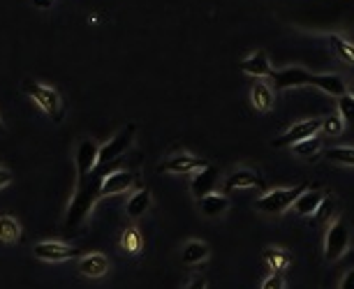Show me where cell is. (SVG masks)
<instances>
[{
  "instance_id": "6da1fadb",
  "label": "cell",
  "mask_w": 354,
  "mask_h": 289,
  "mask_svg": "<svg viewBox=\"0 0 354 289\" xmlns=\"http://www.w3.org/2000/svg\"><path fill=\"white\" fill-rule=\"evenodd\" d=\"M100 183H102L100 174H95V176L90 174L88 178H84V181H77L75 197H72L70 206H67V211H65V220H63L65 229L75 231L79 227L86 225V220L90 218V213H93L95 204L102 199Z\"/></svg>"
},
{
  "instance_id": "7a4b0ae2",
  "label": "cell",
  "mask_w": 354,
  "mask_h": 289,
  "mask_svg": "<svg viewBox=\"0 0 354 289\" xmlns=\"http://www.w3.org/2000/svg\"><path fill=\"white\" fill-rule=\"evenodd\" d=\"M21 90L26 93L30 100H33L38 107L45 112L49 118L60 123L65 116V104H63V97L56 88H51V86H45L40 81H35V79H23L21 81Z\"/></svg>"
},
{
  "instance_id": "3957f363",
  "label": "cell",
  "mask_w": 354,
  "mask_h": 289,
  "mask_svg": "<svg viewBox=\"0 0 354 289\" xmlns=\"http://www.w3.org/2000/svg\"><path fill=\"white\" fill-rule=\"evenodd\" d=\"M308 190L306 183H299L294 188H278V190H268L255 201V208L260 213L266 215H283L288 208L294 206V201Z\"/></svg>"
},
{
  "instance_id": "277c9868",
  "label": "cell",
  "mask_w": 354,
  "mask_h": 289,
  "mask_svg": "<svg viewBox=\"0 0 354 289\" xmlns=\"http://www.w3.org/2000/svg\"><path fill=\"white\" fill-rule=\"evenodd\" d=\"M134 134H137V125H134V123H127V125L121 127V130L116 132L114 137L107 141V144L100 146V155H97V169H95V171H100V176L107 174V164H112L121 155H125V151L130 149L132 141H134Z\"/></svg>"
},
{
  "instance_id": "5b68a950",
  "label": "cell",
  "mask_w": 354,
  "mask_h": 289,
  "mask_svg": "<svg viewBox=\"0 0 354 289\" xmlns=\"http://www.w3.org/2000/svg\"><path fill=\"white\" fill-rule=\"evenodd\" d=\"M347 248H350V225H347L345 218H336L327 227L325 234V262H338L347 252Z\"/></svg>"
},
{
  "instance_id": "8992f818",
  "label": "cell",
  "mask_w": 354,
  "mask_h": 289,
  "mask_svg": "<svg viewBox=\"0 0 354 289\" xmlns=\"http://www.w3.org/2000/svg\"><path fill=\"white\" fill-rule=\"evenodd\" d=\"M33 255H35V260H40V262L58 264V262L81 260L84 252L75 248V245H67L60 241H40V243H35Z\"/></svg>"
},
{
  "instance_id": "52a82bcc",
  "label": "cell",
  "mask_w": 354,
  "mask_h": 289,
  "mask_svg": "<svg viewBox=\"0 0 354 289\" xmlns=\"http://www.w3.org/2000/svg\"><path fill=\"white\" fill-rule=\"evenodd\" d=\"M315 75L303 67H285V70H273L268 77L273 90H288V88H301V86H313Z\"/></svg>"
},
{
  "instance_id": "ba28073f",
  "label": "cell",
  "mask_w": 354,
  "mask_h": 289,
  "mask_svg": "<svg viewBox=\"0 0 354 289\" xmlns=\"http://www.w3.org/2000/svg\"><path fill=\"white\" fill-rule=\"evenodd\" d=\"M97 155H100V146L93 139H81L75 151V164H77V181H84L97 169Z\"/></svg>"
},
{
  "instance_id": "9c48e42d",
  "label": "cell",
  "mask_w": 354,
  "mask_h": 289,
  "mask_svg": "<svg viewBox=\"0 0 354 289\" xmlns=\"http://www.w3.org/2000/svg\"><path fill=\"white\" fill-rule=\"evenodd\" d=\"M322 130V118H310L294 123L288 132H283L278 139H273V149H285V146H294L299 141H306L310 137H315Z\"/></svg>"
},
{
  "instance_id": "30bf717a",
  "label": "cell",
  "mask_w": 354,
  "mask_h": 289,
  "mask_svg": "<svg viewBox=\"0 0 354 289\" xmlns=\"http://www.w3.org/2000/svg\"><path fill=\"white\" fill-rule=\"evenodd\" d=\"M137 178L130 169H114V171H107L102 176V183H100V194L102 197H116V194H125L130 190Z\"/></svg>"
},
{
  "instance_id": "8fae6325",
  "label": "cell",
  "mask_w": 354,
  "mask_h": 289,
  "mask_svg": "<svg viewBox=\"0 0 354 289\" xmlns=\"http://www.w3.org/2000/svg\"><path fill=\"white\" fill-rule=\"evenodd\" d=\"M204 160L190 155V153H176V155L167 158L164 162L160 164V171H167V174H194L204 167Z\"/></svg>"
},
{
  "instance_id": "7c38bea8",
  "label": "cell",
  "mask_w": 354,
  "mask_h": 289,
  "mask_svg": "<svg viewBox=\"0 0 354 289\" xmlns=\"http://www.w3.org/2000/svg\"><path fill=\"white\" fill-rule=\"evenodd\" d=\"M216 183H218V167H216V164L206 162L199 171H194V174H192V178H190V192L197 197V199H201V197H206V194L213 192Z\"/></svg>"
},
{
  "instance_id": "4fadbf2b",
  "label": "cell",
  "mask_w": 354,
  "mask_h": 289,
  "mask_svg": "<svg viewBox=\"0 0 354 289\" xmlns=\"http://www.w3.org/2000/svg\"><path fill=\"white\" fill-rule=\"evenodd\" d=\"M107 271H109V260L102 252H90V255H84L79 260V273L84 278H102V275H107Z\"/></svg>"
},
{
  "instance_id": "5bb4252c",
  "label": "cell",
  "mask_w": 354,
  "mask_h": 289,
  "mask_svg": "<svg viewBox=\"0 0 354 289\" xmlns=\"http://www.w3.org/2000/svg\"><path fill=\"white\" fill-rule=\"evenodd\" d=\"M239 188H264V181L260 178L257 171L236 169L225 178V192H231V190H239Z\"/></svg>"
},
{
  "instance_id": "9a60e30c",
  "label": "cell",
  "mask_w": 354,
  "mask_h": 289,
  "mask_svg": "<svg viewBox=\"0 0 354 289\" xmlns=\"http://www.w3.org/2000/svg\"><path fill=\"white\" fill-rule=\"evenodd\" d=\"M241 70L255 79H268L273 75V67L268 63V56L264 51H255L253 56L241 60Z\"/></svg>"
},
{
  "instance_id": "2e32d148",
  "label": "cell",
  "mask_w": 354,
  "mask_h": 289,
  "mask_svg": "<svg viewBox=\"0 0 354 289\" xmlns=\"http://www.w3.org/2000/svg\"><path fill=\"white\" fill-rule=\"evenodd\" d=\"M197 208L201 211V215H206V218H218V215H223L229 208V199H227V194L211 192V194L197 199Z\"/></svg>"
},
{
  "instance_id": "e0dca14e",
  "label": "cell",
  "mask_w": 354,
  "mask_h": 289,
  "mask_svg": "<svg viewBox=\"0 0 354 289\" xmlns=\"http://www.w3.org/2000/svg\"><path fill=\"white\" fill-rule=\"evenodd\" d=\"M151 201H153V199H151V190L139 188L137 192L127 197V201H125V215L130 220L142 218V215L151 208Z\"/></svg>"
},
{
  "instance_id": "ac0fdd59",
  "label": "cell",
  "mask_w": 354,
  "mask_h": 289,
  "mask_svg": "<svg viewBox=\"0 0 354 289\" xmlns=\"http://www.w3.org/2000/svg\"><path fill=\"white\" fill-rule=\"evenodd\" d=\"M250 102L253 107L262 114H268L273 109V88L266 81H255L253 90H250Z\"/></svg>"
},
{
  "instance_id": "d6986e66",
  "label": "cell",
  "mask_w": 354,
  "mask_h": 289,
  "mask_svg": "<svg viewBox=\"0 0 354 289\" xmlns=\"http://www.w3.org/2000/svg\"><path fill=\"white\" fill-rule=\"evenodd\" d=\"M327 42H329V47H331V51L336 53V58L354 70V45H352V42L347 38H343V35H338V33L329 35Z\"/></svg>"
},
{
  "instance_id": "ffe728a7",
  "label": "cell",
  "mask_w": 354,
  "mask_h": 289,
  "mask_svg": "<svg viewBox=\"0 0 354 289\" xmlns=\"http://www.w3.org/2000/svg\"><path fill=\"white\" fill-rule=\"evenodd\" d=\"M325 192H320V190H306V192H303L301 197H299V199L294 201V211L299 213V215H303V218H308V215H315V211L317 208H320V204L322 201H325Z\"/></svg>"
},
{
  "instance_id": "44dd1931",
  "label": "cell",
  "mask_w": 354,
  "mask_h": 289,
  "mask_svg": "<svg viewBox=\"0 0 354 289\" xmlns=\"http://www.w3.org/2000/svg\"><path fill=\"white\" fill-rule=\"evenodd\" d=\"M313 86L322 90V93L331 95V97H343L347 95V86L338 75H315Z\"/></svg>"
},
{
  "instance_id": "7402d4cb",
  "label": "cell",
  "mask_w": 354,
  "mask_h": 289,
  "mask_svg": "<svg viewBox=\"0 0 354 289\" xmlns=\"http://www.w3.org/2000/svg\"><path fill=\"white\" fill-rule=\"evenodd\" d=\"M264 262L268 264V268H271L273 273L283 275L285 271L290 268L292 257H290V252H288V250L276 248V245H268V248H264Z\"/></svg>"
},
{
  "instance_id": "603a6c76",
  "label": "cell",
  "mask_w": 354,
  "mask_h": 289,
  "mask_svg": "<svg viewBox=\"0 0 354 289\" xmlns=\"http://www.w3.org/2000/svg\"><path fill=\"white\" fill-rule=\"evenodd\" d=\"M0 241L8 245H14L21 241V225L19 220L12 218L10 213L0 215Z\"/></svg>"
},
{
  "instance_id": "cb8c5ba5",
  "label": "cell",
  "mask_w": 354,
  "mask_h": 289,
  "mask_svg": "<svg viewBox=\"0 0 354 289\" xmlns=\"http://www.w3.org/2000/svg\"><path fill=\"white\" fill-rule=\"evenodd\" d=\"M209 255H211V250H209V245L206 243H201V241H190V243H186V248H183L181 252V260L183 264H201V262H206L209 260Z\"/></svg>"
},
{
  "instance_id": "d4e9b609",
  "label": "cell",
  "mask_w": 354,
  "mask_h": 289,
  "mask_svg": "<svg viewBox=\"0 0 354 289\" xmlns=\"http://www.w3.org/2000/svg\"><path fill=\"white\" fill-rule=\"evenodd\" d=\"M121 248H123L127 255H139L144 248V238L139 234L137 227H125L123 234H121Z\"/></svg>"
},
{
  "instance_id": "484cf974",
  "label": "cell",
  "mask_w": 354,
  "mask_h": 289,
  "mask_svg": "<svg viewBox=\"0 0 354 289\" xmlns=\"http://www.w3.org/2000/svg\"><path fill=\"white\" fill-rule=\"evenodd\" d=\"M325 158L333 164H343V167H354V149L352 146H333L325 153Z\"/></svg>"
},
{
  "instance_id": "4316f807",
  "label": "cell",
  "mask_w": 354,
  "mask_h": 289,
  "mask_svg": "<svg viewBox=\"0 0 354 289\" xmlns=\"http://www.w3.org/2000/svg\"><path fill=\"white\" fill-rule=\"evenodd\" d=\"M292 151H294V155L303 158V160H315L317 153L322 151V141L315 134V137H310L306 141H299V144H294V146H292Z\"/></svg>"
},
{
  "instance_id": "83f0119b",
  "label": "cell",
  "mask_w": 354,
  "mask_h": 289,
  "mask_svg": "<svg viewBox=\"0 0 354 289\" xmlns=\"http://www.w3.org/2000/svg\"><path fill=\"white\" fill-rule=\"evenodd\" d=\"M345 127H347L345 121L340 118L338 112H336V114H329L327 118H322V130L320 132L329 134V137H338V134H343Z\"/></svg>"
},
{
  "instance_id": "f1b7e54d",
  "label": "cell",
  "mask_w": 354,
  "mask_h": 289,
  "mask_svg": "<svg viewBox=\"0 0 354 289\" xmlns=\"http://www.w3.org/2000/svg\"><path fill=\"white\" fill-rule=\"evenodd\" d=\"M338 114L345 121V125H352L354 123V97L350 93L338 97Z\"/></svg>"
},
{
  "instance_id": "f546056e",
  "label": "cell",
  "mask_w": 354,
  "mask_h": 289,
  "mask_svg": "<svg viewBox=\"0 0 354 289\" xmlns=\"http://www.w3.org/2000/svg\"><path fill=\"white\" fill-rule=\"evenodd\" d=\"M333 208H336V201L331 199V197H325V201L320 204V208L315 211L313 218L317 220V223H329V218L333 215Z\"/></svg>"
},
{
  "instance_id": "4dcf8cb0",
  "label": "cell",
  "mask_w": 354,
  "mask_h": 289,
  "mask_svg": "<svg viewBox=\"0 0 354 289\" xmlns=\"http://www.w3.org/2000/svg\"><path fill=\"white\" fill-rule=\"evenodd\" d=\"M262 289H285V282H283V275L278 273H271L268 278L262 282Z\"/></svg>"
},
{
  "instance_id": "1f68e13d",
  "label": "cell",
  "mask_w": 354,
  "mask_h": 289,
  "mask_svg": "<svg viewBox=\"0 0 354 289\" xmlns=\"http://www.w3.org/2000/svg\"><path fill=\"white\" fill-rule=\"evenodd\" d=\"M338 289H354V268L347 271L343 275V280H340V287Z\"/></svg>"
},
{
  "instance_id": "d6a6232c",
  "label": "cell",
  "mask_w": 354,
  "mask_h": 289,
  "mask_svg": "<svg viewBox=\"0 0 354 289\" xmlns=\"http://www.w3.org/2000/svg\"><path fill=\"white\" fill-rule=\"evenodd\" d=\"M10 183H12V171H8V169H0V190L8 188Z\"/></svg>"
},
{
  "instance_id": "836d02e7",
  "label": "cell",
  "mask_w": 354,
  "mask_h": 289,
  "mask_svg": "<svg viewBox=\"0 0 354 289\" xmlns=\"http://www.w3.org/2000/svg\"><path fill=\"white\" fill-rule=\"evenodd\" d=\"M188 289H206V278H201V275L192 278L190 285H188Z\"/></svg>"
},
{
  "instance_id": "e575fe53",
  "label": "cell",
  "mask_w": 354,
  "mask_h": 289,
  "mask_svg": "<svg viewBox=\"0 0 354 289\" xmlns=\"http://www.w3.org/2000/svg\"><path fill=\"white\" fill-rule=\"evenodd\" d=\"M347 93H350L354 97V84H350V88H347Z\"/></svg>"
},
{
  "instance_id": "d590c367",
  "label": "cell",
  "mask_w": 354,
  "mask_h": 289,
  "mask_svg": "<svg viewBox=\"0 0 354 289\" xmlns=\"http://www.w3.org/2000/svg\"><path fill=\"white\" fill-rule=\"evenodd\" d=\"M5 132V123H3V118H0V134Z\"/></svg>"
}]
</instances>
